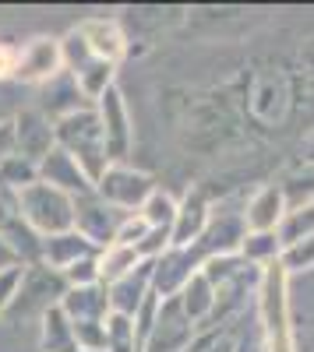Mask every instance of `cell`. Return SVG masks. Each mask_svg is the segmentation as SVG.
Listing matches in <instances>:
<instances>
[{
    "label": "cell",
    "mask_w": 314,
    "mask_h": 352,
    "mask_svg": "<svg viewBox=\"0 0 314 352\" xmlns=\"http://www.w3.org/2000/svg\"><path fill=\"white\" fill-rule=\"evenodd\" d=\"M205 257L198 254V247H169L163 257L152 261V289L159 300H174L184 292V285L202 272Z\"/></svg>",
    "instance_id": "cell-10"
},
{
    "label": "cell",
    "mask_w": 314,
    "mask_h": 352,
    "mask_svg": "<svg viewBox=\"0 0 314 352\" xmlns=\"http://www.w3.org/2000/svg\"><path fill=\"white\" fill-rule=\"evenodd\" d=\"M64 282L67 285H96L99 282V254L96 257H85V261L74 264V268H67L64 272Z\"/></svg>",
    "instance_id": "cell-30"
},
{
    "label": "cell",
    "mask_w": 314,
    "mask_h": 352,
    "mask_svg": "<svg viewBox=\"0 0 314 352\" xmlns=\"http://www.w3.org/2000/svg\"><path fill=\"white\" fill-rule=\"evenodd\" d=\"M78 32H81L85 46H89L99 60H106V64H113V67H117L124 56H127V50H131L127 32L121 28L117 18H85V21L78 25Z\"/></svg>",
    "instance_id": "cell-15"
},
{
    "label": "cell",
    "mask_w": 314,
    "mask_h": 352,
    "mask_svg": "<svg viewBox=\"0 0 314 352\" xmlns=\"http://www.w3.org/2000/svg\"><path fill=\"white\" fill-rule=\"evenodd\" d=\"M145 236H149V222L134 212V215H127V222L121 226V236H117V243H124V247H134V250H138V243L145 240Z\"/></svg>",
    "instance_id": "cell-32"
},
{
    "label": "cell",
    "mask_w": 314,
    "mask_h": 352,
    "mask_svg": "<svg viewBox=\"0 0 314 352\" xmlns=\"http://www.w3.org/2000/svg\"><path fill=\"white\" fill-rule=\"evenodd\" d=\"M96 113L103 120V134H106V152H109V162H124L134 148V120H131V109H127V99L117 85L96 102Z\"/></svg>",
    "instance_id": "cell-9"
},
{
    "label": "cell",
    "mask_w": 314,
    "mask_h": 352,
    "mask_svg": "<svg viewBox=\"0 0 314 352\" xmlns=\"http://www.w3.org/2000/svg\"><path fill=\"white\" fill-rule=\"evenodd\" d=\"M282 268H286L290 278H293V275H311V272H314V232L282 250Z\"/></svg>",
    "instance_id": "cell-29"
},
{
    "label": "cell",
    "mask_w": 314,
    "mask_h": 352,
    "mask_svg": "<svg viewBox=\"0 0 314 352\" xmlns=\"http://www.w3.org/2000/svg\"><path fill=\"white\" fill-rule=\"evenodd\" d=\"M177 208L180 201L169 194V190H156L145 204H141V219L149 222V229H163V232H174V222H177Z\"/></svg>",
    "instance_id": "cell-26"
},
{
    "label": "cell",
    "mask_w": 314,
    "mask_h": 352,
    "mask_svg": "<svg viewBox=\"0 0 314 352\" xmlns=\"http://www.w3.org/2000/svg\"><path fill=\"white\" fill-rule=\"evenodd\" d=\"M39 184V166L28 162L21 155H11L8 162H0V190H11V194H21L28 187Z\"/></svg>",
    "instance_id": "cell-27"
},
{
    "label": "cell",
    "mask_w": 314,
    "mask_h": 352,
    "mask_svg": "<svg viewBox=\"0 0 314 352\" xmlns=\"http://www.w3.org/2000/svg\"><path fill=\"white\" fill-rule=\"evenodd\" d=\"M216 296H219L216 285H212L202 272H198V275L184 285V292H180L177 300H180L184 314L191 317V324H194V328H205L209 320H212V310H216Z\"/></svg>",
    "instance_id": "cell-21"
},
{
    "label": "cell",
    "mask_w": 314,
    "mask_h": 352,
    "mask_svg": "<svg viewBox=\"0 0 314 352\" xmlns=\"http://www.w3.org/2000/svg\"><path fill=\"white\" fill-rule=\"evenodd\" d=\"M304 159H311L314 162V134L307 138V144H304Z\"/></svg>",
    "instance_id": "cell-35"
},
{
    "label": "cell",
    "mask_w": 314,
    "mask_h": 352,
    "mask_svg": "<svg viewBox=\"0 0 314 352\" xmlns=\"http://www.w3.org/2000/svg\"><path fill=\"white\" fill-rule=\"evenodd\" d=\"M53 127H56V148L74 155L78 166L89 173L92 180H99V176L113 166L109 152H106V134H103V120H99L96 106L78 109V113L64 116V120H56Z\"/></svg>",
    "instance_id": "cell-2"
},
{
    "label": "cell",
    "mask_w": 314,
    "mask_h": 352,
    "mask_svg": "<svg viewBox=\"0 0 314 352\" xmlns=\"http://www.w3.org/2000/svg\"><path fill=\"white\" fill-rule=\"evenodd\" d=\"M32 96H36V109L46 113L53 124L64 120V116H71V113H78V109H89L92 106L89 99H85V92L78 88V81H74L71 71H61L53 81L39 85Z\"/></svg>",
    "instance_id": "cell-13"
},
{
    "label": "cell",
    "mask_w": 314,
    "mask_h": 352,
    "mask_svg": "<svg viewBox=\"0 0 314 352\" xmlns=\"http://www.w3.org/2000/svg\"><path fill=\"white\" fill-rule=\"evenodd\" d=\"M311 232H314V201L304 204V208L286 212V219H282V226H279V240H282V247H290V243L311 236Z\"/></svg>",
    "instance_id": "cell-28"
},
{
    "label": "cell",
    "mask_w": 314,
    "mask_h": 352,
    "mask_svg": "<svg viewBox=\"0 0 314 352\" xmlns=\"http://www.w3.org/2000/svg\"><path fill=\"white\" fill-rule=\"evenodd\" d=\"M258 320L265 352H293V307H290V275L282 261L265 268L258 289Z\"/></svg>",
    "instance_id": "cell-1"
},
{
    "label": "cell",
    "mask_w": 314,
    "mask_h": 352,
    "mask_svg": "<svg viewBox=\"0 0 314 352\" xmlns=\"http://www.w3.org/2000/svg\"><path fill=\"white\" fill-rule=\"evenodd\" d=\"M275 184H279L282 197H286V208H290V212H293V208H304V204L314 201V162L300 155L286 173L279 176Z\"/></svg>",
    "instance_id": "cell-22"
},
{
    "label": "cell",
    "mask_w": 314,
    "mask_h": 352,
    "mask_svg": "<svg viewBox=\"0 0 314 352\" xmlns=\"http://www.w3.org/2000/svg\"><path fill=\"white\" fill-rule=\"evenodd\" d=\"M141 264L138 250L134 247H124V243H113L106 250H99V282L103 285H113V282H121L124 275H131L134 268Z\"/></svg>",
    "instance_id": "cell-25"
},
{
    "label": "cell",
    "mask_w": 314,
    "mask_h": 352,
    "mask_svg": "<svg viewBox=\"0 0 314 352\" xmlns=\"http://www.w3.org/2000/svg\"><path fill=\"white\" fill-rule=\"evenodd\" d=\"M106 289H109V310L134 320V314L145 307V300L156 292L152 289V261H141L131 275H124L121 282H113Z\"/></svg>",
    "instance_id": "cell-17"
},
{
    "label": "cell",
    "mask_w": 314,
    "mask_h": 352,
    "mask_svg": "<svg viewBox=\"0 0 314 352\" xmlns=\"http://www.w3.org/2000/svg\"><path fill=\"white\" fill-rule=\"evenodd\" d=\"M282 240H279V232H247L244 243H240V257L247 264H254V268H272V264L282 261Z\"/></svg>",
    "instance_id": "cell-24"
},
{
    "label": "cell",
    "mask_w": 314,
    "mask_h": 352,
    "mask_svg": "<svg viewBox=\"0 0 314 352\" xmlns=\"http://www.w3.org/2000/svg\"><path fill=\"white\" fill-rule=\"evenodd\" d=\"M286 197H282L279 184H262L247 201H244V222L247 232H279L282 219H286Z\"/></svg>",
    "instance_id": "cell-16"
},
{
    "label": "cell",
    "mask_w": 314,
    "mask_h": 352,
    "mask_svg": "<svg viewBox=\"0 0 314 352\" xmlns=\"http://www.w3.org/2000/svg\"><path fill=\"white\" fill-rule=\"evenodd\" d=\"M67 292V282L61 272L46 268V264H32V268H25L21 275V285H18V296L11 303V310L4 314L0 324H25V320H43V314H50L53 307H61Z\"/></svg>",
    "instance_id": "cell-3"
},
{
    "label": "cell",
    "mask_w": 314,
    "mask_h": 352,
    "mask_svg": "<svg viewBox=\"0 0 314 352\" xmlns=\"http://www.w3.org/2000/svg\"><path fill=\"white\" fill-rule=\"evenodd\" d=\"M96 254H99V247L85 240L78 229H71V232H61V236H46V240H43V257H39V264H46V268H53V272L64 275L67 268H74L78 261L96 257Z\"/></svg>",
    "instance_id": "cell-20"
},
{
    "label": "cell",
    "mask_w": 314,
    "mask_h": 352,
    "mask_svg": "<svg viewBox=\"0 0 314 352\" xmlns=\"http://www.w3.org/2000/svg\"><path fill=\"white\" fill-rule=\"evenodd\" d=\"M39 352H81L74 342V324L61 307H53L39 320Z\"/></svg>",
    "instance_id": "cell-23"
},
{
    "label": "cell",
    "mask_w": 314,
    "mask_h": 352,
    "mask_svg": "<svg viewBox=\"0 0 314 352\" xmlns=\"http://www.w3.org/2000/svg\"><path fill=\"white\" fill-rule=\"evenodd\" d=\"M39 180L50 184V187H56V190H64V194H71V197H81V194H92L96 190V180L64 148H53L39 162Z\"/></svg>",
    "instance_id": "cell-14"
},
{
    "label": "cell",
    "mask_w": 314,
    "mask_h": 352,
    "mask_svg": "<svg viewBox=\"0 0 314 352\" xmlns=\"http://www.w3.org/2000/svg\"><path fill=\"white\" fill-rule=\"evenodd\" d=\"M8 268H18V257H14V250L0 240V272H8Z\"/></svg>",
    "instance_id": "cell-34"
},
{
    "label": "cell",
    "mask_w": 314,
    "mask_h": 352,
    "mask_svg": "<svg viewBox=\"0 0 314 352\" xmlns=\"http://www.w3.org/2000/svg\"><path fill=\"white\" fill-rule=\"evenodd\" d=\"M127 215H134V212H121V208H113V204H109V201H103L96 190H92V194L74 197V229H78L89 243H96L99 250H106V247L117 243L121 226L127 222Z\"/></svg>",
    "instance_id": "cell-6"
},
{
    "label": "cell",
    "mask_w": 314,
    "mask_h": 352,
    "mask_svg": "<svg viewBox=\"0 0 314 352\" xmlns=\"http://www.w3.org/2000/svg\"><path fill=\"white\" fill-rule=\"evenodd\" d=\"M18 204H21V215L25 222L32 226L39 236H61V232H71L74 229V197L56 190L50 184H36L18 194Z\"/></svg>",
    "instance_id": "cell-4"
},
{
    "label": "cell",
    "mask_w": 314,
    "mask_h": 352,
    "mask_svg": "<svg viewBox=\"0 0 314 352\" xmlns=\"http://www.w3.org/2000/svg\"><path fill=\"white\" fill-rule=\"evenodd\" d=\"M14 141H18V155L39 166L56 148V127H53V120L46 113L28 106L14 116Z\"/></svg>",
    "instance_id": "cell-12"
},
{
    "label": "cell",
    "mask_w": 314,
    "mask_h": 352,
    "mask_svg": "<svg viewBox=\"0 0 314 352\" xmlns=\"http://www.w3.org/2000/svg\"><path fill=\"white\" fill-rule=\"evenodd\" d=\"M61 310L71 317V324H81V320H109V289L103 282L96 285H67Z\"/></svg>",
    "instance_id": "cell-19"
},
{
    "label": "cell",
    "mask_w": 314,
    "mask_h": 352,
    "mask_svg": "<svg viewBox=\"0 0 314 352\" xmlns=\"http://www.w3.org/2000/svg\"><path fill=\"white\" fill-rule=\"evenodd\" d=\"M21 275H25V268H21V264H18V268L0 272V320H4V314L11 310V303H14V296H18Z\"/></svg>",
    "instance_id": "cell-31"
},
{
    "label": "cell",
    "mask_w": 314,
    "mask_h": 352,
    "mask_svg": "<svg viewBox=\"0 0 314 352\" xmlns=\"http://www.w3.org/2000/svg\"><path fill=\"white\" fill-rule=\"evenodd\" d=\"M194 324H191V317L184 314L180 300H163L159 307V317H156V324L145 338V352H187V345L194 342Z\"/></svg>",
    "instance_id": "cell-11"
},
{
    "label": "cell",
    "mask_w": 314,
    "mask_h": 352,
    "mask_svg": "<svg viewBox=\"0 0 314 352\" xmlns=\"http://www.w3.org/2000/svg\"><path fill=\"white\" fill-rule=\"evenodd\" d=\"M11 155H18V141H14V120L0 124V162H8Z\"/></svg>",
    "instance_id": "cell-33"
},
{
    "label": "cell",
    "mask_w": 314,
    "mask_h": 352,
    "mask_svg": "<svg viewBox=\"0 0 314 352\" xmlns=\"http://www.w3.org/2000/svg\"><path fill=\"white\" fill-rule=\"evenodd\" d=\"M212 219V204L205 201L202 190H187L180 197V208H177V222L174 232H169V247H194L198 240L205 236Z\"/></svg>",
    "instance_id": "cell-18"
},
{
    "label": "cell",
    "mask_w": 314,
    "mask_h": 352,
    "mask_svg": "<svg viewBox=\"0 0 314 352\" xmlns=\"http://www.w3.org/2000/svg\"><path fill=\"white\" fill-rule=\"evenodd\" d=\"M156 190L159 187H156L152 176L145 169L127 166V162H113L96 180V194L121 212H141V204H145Z\"/></svg>",
    "instance_id": "cell-5"
},
{
    "label": "cell",
    "mask_w": 314,
    "mask_h": 352,
    "mask_svg": "<svg viewBox=\"0 0 314 352\" xmlns=\"http://www.w3.org/2000/svg\"><path fill=\"white\" fill-rule=\"evenodd\" d=\"M64 71V53H61V39L53 36H32L21 43L18 53V71H14V85L36 92L39 85L53 81Z\"/></svg>",
    "instance_id": "cell-7"
},
{
    "label": "cell",
    "mask_w": 314,
    "mask_h": 352,
    "mask_svg": "<svg viewBox=\"0 0 314 352\" xmlns=\"http://www.w3.org/2000/svg\"><path fill=\"white\" fill-rule=\"evenodd\" d=\"M0 240L14 250L21 268L39 264V257H43V236L25 222L18 194H11V190H0Z\"/></svg>",
    "instance_id": "cell-8"
}]
</instances>
